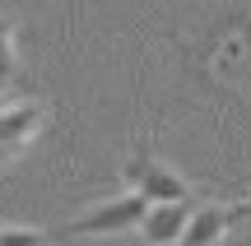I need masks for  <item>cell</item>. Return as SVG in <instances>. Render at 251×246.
I'll return each instance as SVG.
<instances>
[{
    "label": "cell",
    "mask_w": 251,
    "mask_h": 246,
    "mask_svg": "<svg viewBox=\"0 0 251 246\" xmlns=\"http://www.w3.org/2000/svg\"><path fill=\"white\" fill-rule=\"evenodd\" d=\"M144 209H149V200L135 195V191H126V195H117V200H102V204H93V209H84L79 219H70L61 232L65 237H107V232H126V228H140Z\"/></svg>",
    "instance_id": "cell-1"
},
{
    "label": "cell",
    "mask_w": 251,
    "mask_h": 246,
    "mask_svg": "<svg viewBox=\"0 0 251 246\" xmlns=\"http://www.w3.org/2000/svg\"><path fill=\"white\" fill-rule=\"evenodd\" d=\"M121 177H126V191L144 195L149 204H168V200H186V204H191V186L181 181V177L172 172L168 163H158L153 154H135V158H126Z\"/></svg>",
    "instance_id": "cell-2"
},
{
    "label": "cell",
    "mask_w": 251,
    "mask_h": 246,
    "mask_svg": "<svg viewBox=\"0 0 251 246\" xmlns=\"http://www.w3.org/2000/svg\"><path fill=\"white\" fill-rule=\"evenodd\" d=\"M42 121H47V107L37 98L5 102V107H0V163L24 154V149L33 144V135L42 130Z\"/></svg>",
    "instance_id": "cell-3"
},
{
    "label": "cell",
    "mask_w": 251,
    "mask_h": 246,
    "mask_svg": "<svg viewBox=\"0 0 251 246\" xmlns=\"http://www.w3.org/2000/svg\"><path fill=\"white\" fill-rule=\"evenodd\" d=\"M186 219H191V204L186 200L149 204L144 219H140V237L149 246H172V242H181V232H186Z\"/></svg>",
    "instance_id": "cell-4"
},
{
    "label": "cell",
    "mask_w": 251,
    "mask_h": 246,
    "mask_svg": "<svg viewBox=\"0 0 251 246\" xmlns=\"http://www.w3.org/2000/svg\"><path fill=\"white\" fill-rule=\"evenodd\" d=\"M228 228H233L228 204H205V209H191L186 232H181V246H224Z\"/></svg>",
    "instance_id": "cell-5"
},
{
    "label": "cell",
    "mask_w": 251,
    "mask_h": 246,
    "mask_svg": "<svg viewBox=\"0 0 251 246\" xmlns=\"http://www.w3.org/2000/svg\"><path fill=\"white\" fill-rule=\"evenodd\" d=\"M0 246H51L47 228H24V223H5L0 228Z\"/></svg>",
    "instance_id": "cell-6"
},
{
    "label": "cell",
    "mask_w": 251,
    "mask_h": 246,
    "mask_svg": "<svg viewBox=\"0 0 251 246\" xmlns=\"http://www.w3.org/2000/svg\"><path fill=\"white\" fill-rule=\"evenodd\" d=\"M14 61H19V46H14V23L0 19V89L14 79Z\"/></svg>",
    "instance_id": "cell-7"
},
{
    "label": "cell",
    "mask_w": 251,
    "mask_h": 246,
    "mask_svg": "<svg viewBox=\"0 0 251 246\" xmlns=\"http://www.w3.org/2000/svg\"><path fill=\"white\" fill-rule=\"evenodd\" d=\"M228 214H233V223H247V219H251V200H242V204H228Z\"/></svg>",
    "instance_id": "cell-8"
},
{
    "label": "cell",
    "mask_w": 251,
    "mask_h": 246,
    "mask_svg": "<svg viewBox=\"0 0 251 246\" xmlns=\"http://www.w3.org/2000/svg\"><path fill=\"white\" fill-rule=\"evenodd\" d=\"M172 246H181V242H172Z\"/></svg>",
    "instance_id": "cell-9"
}]
</instances>
